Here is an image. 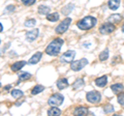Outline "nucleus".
Wrapping results in <instances>:
<instances>
[{"mask_svg":"<svg viewBox=\"0 0 124 116\" xmlns=\"http://www.w3.org/2000/svg\"><path fill=\"white\" fill-rule=\"evenodd\" d=\"M63 40L62 38H55L48 45V47L46 48V53L50 56H57L60 53V49L63 45Z\"/></svg>","mask_w":124,"mask_h":116,"instance_id":"obj_1","label":"nucleus"},{"mask_svg":"<svg viewBox=\"0 0 124 116\" xmlns=\"http://www.w3.org/2000/svg\"><path fill=\"white\" fill-rule=\"evenodd\" d=\"M96 23H97L96 18L89 16V17L83 18L82 20L77 23V25L81 30H89V29L93 28V27L96 25Z\"/></svg>","mask_w":124,"mask_h":116,"instance_id":"obj_2","label":"nucleus"},{"mask_svg":"<svg viewBox=\"0 0 124 116\" xmlns=\"http://www.w3.org/2000/svg\"><path fill=\"white\" fill-rule=\"evenodd\" d=\"M63 100H64L63 95L60 94V93H55L49 99L48 104L52 107H56V106H60L61 104L63 103Z\"/></svg>","mask_w":124,"mask_h":116,"instance_id":"obj_3","label":"nucleus"},{"mask_svg":"<svg viewBox=\"0 0 124 116\" xmlns=\"http://www.w3.org/2000/svg\"><path fill=\"white\" fill-rule=\"evenodd\" d=\"M70 23H71V19H70V18H66V19H64V20L61 22V24H59V25H58V26L56 27V29H55L56 33H59V34L64 33V32L68 29L69 24H70Z\"/></svg>","mask_w":124,"mask_h":116,"instance_id":"obj_4","label":"nucleus"},{"mask_svg":"<svg viewBox=\"0 0 124 116\" xmlns=\"http://www.w3.org/2000/svg\"><path fill=\"white\" fill-rule=\"evenodd\" d=\"M87 64H88V60L86 59V58H83V59H81V60L71 62L70 63V68L72 69V71H75V72H79L82 68H84Z\"/></svg>","mask_w":124,"mask_h":116,"instance_id":"obj_5","label":"nucleus"},{"mask_svg":"<svg viewBox=\"0 0 124 116\" xmlns=\"http://www.w3.org/2000/svg\"><path fill=\"white\" fill-rule=\"evenodd\" d=\"M86 99L89 103L91 104H97L100 99H101V95L98 91H89L87 95H86Z\"/></svg>","mask_w":124,"mask_h":116,"instance_id":"obj_6","label":"nucleus"},{"mask_svg":"<svg viewBox=\"0 0 124 116\" xmlns=\"http://www.w3.org/2000/svg\"><path fill=\"white\" fill-rule=\"evenodd\" d=\"M76 56V52L73 51V50H68L65 53L62 54L61 56V61H63V62H67V63H70L72 62L73 58Z\"/></svg>","mask_w":124,"mask_h":116,"instance_id":"obj_7","label":"nucleus"},{"mask_svg":"<svg viewBox=\"0 0 124 116\" xmlns=\"http://www.w3.org/2000/svg\"><path fill=\"white\" fill-rule=\"evenodd\" d=\"M114 30H115V26L113 23H104L103 25L100 26L99 32L101 34H108V33H112Z\"/></svg>","mask_w":124,"mask_h":116,"instance_id":"obj_8","label":"nucleus"},{"mask_svg":"<svg viewBox=\"0 0 124 116\" xmlns=\"http://www.w3.org/2000/svg\"><path fill=\"white\" fill-rule=\"evenodd\" d=\"M39 32V30L38 29H33V30H31V31H28L26 33V40L27 41H29V42H32L33 41H35L37 36H38V33Z\"/></svg>","mask_w":124,"mask_h":116,"instance_id":"obj_9","label":"nucleus"},{"mask_svg":"<svg viewBox=\"0 0 124 116\" xmlns=\"http://www.w3.org/2000/svg\"><path fill=\"white\" fill-rule=\"evenodd\" d=\"M88 113H89V111H88V109L86 107H79L75 110V112H73L75 115H79V116H85Z\"/></svg>","mask_w":124,"mask_h":116,"instance_id":"obj_10","label":"nucleus"},{"mask_svg":"<svg viewBox=\"0 0 124 116\" xmlns=\"http://www.w3.org/2000/svg\"><path fill=\"white\" fill-rule=\"evenodd\" d=\"M40 58H41V53L40 52H37V53H35L32 57L30 58L29 61H28V63L29 64H36L38 61L40 60Z\"/></svg>","mask_w":124,"mask_h":116,"instance_id":"obj_11","label":"nucleus"},{"mask_svg":"<svg viewBox=\"0 0 124 116\" xmlns=\"http://www.w3.org/2000/svg\"><path fill=\"white\" fill-rule=\"evenodd\" d=\"M108 4L110 9L116 10V9H118V7L120 6V0H108Z\"/></svg>","mask_w":124,"mask_h":116,"instance_id":"obj_12","label":"nucleus"},{"mask_svg":"<svg viewBox=\"0 0 124 116\" xmlns=\"http://www.w3.org/2000/svg\"><path fill=\"white\" fill-rule=\"evenodd\" d=\"M26 63H27L26 61H18V62H16V63H14L13 65H11V71H13V72L20 71V69L24 66Z\"/></svg>","mask_w":124,"mask_h":116,"instance_id":"obj_13","label":"nucleus"},{"mask_svg":"<svg viewBox=\"0 0 124 116\" xmlns=\"http://www.w3.org/2000/svg\"><path fill=\"white\" fill-rule=\"evenodd\" d=\"M107 82H108L107 76H102V77H100V78H97V79L95 80V84L97 85L98 87H103V86H106Z\"/></svg>","mask_w":124,"mask_h":116,"instance_id":"obj_14","label":"nucleus"},{"mask_svg":"<svg viewBox=\"0 0 124 116\" xmlns=\"http://www.w3.org/2000/svg\"><path fill=\"white\" fill-rule=\"evenodd\" d=\"M68 86V82H67V80L65 79V78H62L60 80H58V82H57V87H58V89H64V88H66Z\"/></svg>","mask_w":124,"mask_h":116,"instance_id":"obj_15","label":"nucleus"},{"mask_svg":"<svg viewBox=\"0 0 124 116\" xmlns=\"http://www.w3.org/2000/svg\"><path fill=\"white\" fill-rule=\"evenodd\" d=\"M121 20H122V16L121 15H118V14L112 15V16L108 18V22H112L113 24H118Z\"/></svg>","mask_w":124,"mask_h":116,"instance_id":"obj_16","label":"nucleus"},{"mask_svg":"<svg viewBox=\"0 0 124 116\" xmlns=\"http://www.w3.org/2000/svg\"><path fill=\"white\" fill-rule=\"evenodd\" d=\"M61 113H62L61 110L59 109V108H57V107H53L48 111V115H50V116H53V115L59 116V115H61Z\"/></svg>","mask_w":124,"mask_h":116,"instance_id":"obj_17","label":"nucleus"},{"mask_svg":"<svg viewBox=\"0 0 124 116\" xmlns=\"http://www.w3.org/2000/svg\"><path fill=\"white\" fill-rule=\"evenodd\" d=\"M111 89L113 90L115 93H119V92H121L123 90V85L120 84V83H117V84H113L111 86Z\"/></svg>","mask_w":124,"mask_h":116,"instance_id":"obj_18","label":"nucleus"},{"mask_svg":"<svg viewBox=\"0 0 124 116\" xmlns=\"http://www.w3.org/2000/svg\"><path fill=\"white\" fill-rule=\"evenodd\" d=\"M31 78V74H29V73H21V74H19V82L20 83L21 81H26V80H29Z\"/></svg>","mask_w":124,"mask_h":116,"instance_id":"obj_19","label":"nucleus"},{"mask_svg":"<svg viewBox=\"0 0 124 116\" xmlns=\"http://www.w3.org/2000/svg\"><path fill=\"white\" fill-rule=\"evenodd\" d=\"M84 86V80L83 79H78L75 83H73V85H72V88L75 90H77V89H80V88H82Z\"/></svg>","mask_w":124,"mask_h":116,"instance_id":"obj_20","label":"nucleus"},{"mask_svg":"<svg viewBox=\"0 0 124 116\" xmlns=\"http://www.w3.org/2000/svg\"><path fill=\"white\" fill-rule=\"evenodd\" d=\"M46 19L51 22H56L59 20V14L58 13H54V14H49L46 15Z\"/></svg>","mask_w":124,"mask_h":116,"instance_id":"obj_21","label":"nucleus"},{"mask_svg":"<svg viewBox=\"0 0 124 116\" xmlns=\"http://www.w3.org/2000/svg\"><path fill=\"white\" fill-rule=\"evenodd\" d=\"M108 58V50L104 49L103 51L99 54V60L100 61H106Z\"/></svg>","mask_w":124,"mask_h":116,"instance_id":"obj_22","label":"nucleus"},{"mask_svg":"<svg viewBox=\"0 0 124 116\" xmlns=\"http://www.w3.org/2000/svg\"><path fill=\"white\" fill-rule=\"evenodd\" d=\"M42 90H45V87L42 86V85H36V86L32 89L31 93H32L33 95H35V94H37V93H40Z\"/></svg>","mask_w":124,"mask_h":116,"instance_id":"obj_23","label":"nucleus"},{"mask_svg":"<svg viewBox=\"0 0 124 116\" xmlns=\"http://www.w3.org/2000/svg\"><path fill=\"white\" fill-rule=\"evenodd\" d=\"M11 96L14 99H20L21 96H23V91L19 89H13L11 90Z\"/></svg>","mask_w":124,"mask_h":116,"instance_id":"obj_24","label":"nucleus"},{"mask_svg":"<svg viewBox=\"0 0 124 116\" xmlns=\"http://www.w3.org/2000/svg\"><path fill=\"white\" fill-rule=\"evenodd\" d=\"M38 13H39L40 15H48L50 13V7L48 6H44V5H40L39 7H38Z\"/></svg>","mask_w":124,"mask_h":116,"instance_id":"obj_25","label":"nucleus"},{"mask_svg":"<svg viewBox=\"0 0 124 116\" xmlns=\"http://www.w3.org/2000/svg\"><path fill=\"white\" fill-rule=\"evenodd\" d=\"M72 9H73V4H68L62 9V13H63L64 15H68Z\"/></svg>","mask_w":124,"mask_h":116,"instance_id":"obj_26","label":"nucleus"},{"mask_svg":"<svg viewBox=\"0 0 124 116\" xmlns=\"http://www.w3.org/2000/svg\"><path fill=\"white\" fill-rule=\"evenodd\" d=\"M35 24H36V21L34 20V19H30V20H27L25 22V26L26 27H33Z\"/></svg>","mask_w":124,"mask_h":116,"instance_id":"obj_27","label":"nucleus"},{"mask_svg":"<svg viewBox=\"0 0 124 116\" xmlns=\"http://www.w3.org/2000/svg\"><path fill=\"white\" fill-rule=\"evenodd\" d=\"M103 111L106 113H112V112H114V108L111 105H107L106 107H103Z\"/></svg>","mask_w":124,"mask_h":116,"instance_id":"obj_28","label":"nucleus"},{"mask_svg":"<svg viewBox=\"0 0 124 116\" xmlns=\"http://www.w3.org/2000/svg\"><path fill=\"white\" fill-rule=\"evenodd\" d=\"M118 103L120 105L124 106V92H122V93H120L118 95Z\"/></svg>","mask_w":124,"mask_h":116,"instance_id":"obj_29","label":"nucleus"},{"mask_svg":"<svg viewBox=\"0 0 124 116\" xmlns=\"http://www.w3.org/2000/svg\"><path fill=\"white\" fill-rule=\"evenodd\" d=\"M22 2L24 3L25 5L29 6V5H32V4H34V2H35V0H22Z\"/></svg>","mask_w":124,"mask_h":116,"instance_id":"obj_30","label":"nucleus"},{"mask_svg":"<svg viewBox=\"0 0 124 116\" xmlns=\"http://www.w3.org/2000/svg\"><path fill=\"white\" fill-rule=\"evenodd\" d=\"M2 30H3V26H2V24H1V23H0V32H1Z\"/></svg>","mask_w":124,"mask_h":116,"instance_id":"obj_31","label":"nucleus"},{"mask_svg":"<svg viewBox=\"0 0 124 116\" xmlns=\"http://www.w3.org/2000/svg\"><path fill=\"white\" fill-rule=\"evenodd\" d=\"M9 88H10V86H9V85H7V86L5 87V89H9Z\"/></svg>","mask_w":124,"mask_h":116,"instance_id":"obj_32","label":"nucleus"},{"mask_svg":"<svg viewBox=\"0 0 124 116\" xmlns=\"http://www.w3.org/2000/svg\"><path fill=\"white\" fill-rule=\"evenodd\" d=\"M122 31H123V32H124V24H123V25H122Z\"/></svg>","mask_w":124,"mask_h":116,"instance_id":"obj_33","label":"nucleus"},{"mask_svg":"<svg viewBox=\"0 0 124 116\" xmlns=\"http://www.w3.org/2000/svg\"><path fill=\"white\" fill-rule=\"evenodd\" d=\"M0 87H1V83H0Z\"/></svg>","mask_w":124,"mask_h":116,"instance_id":"obj_34","label":"nucleus"}]
</instances>
